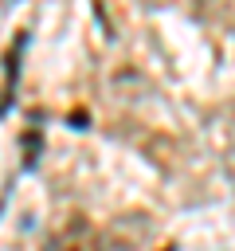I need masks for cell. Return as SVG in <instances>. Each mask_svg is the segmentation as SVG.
Here are the masks:
<instances>
[{"mask_svg":"<svg viewBox=\"0 0 235 251\" xmlns=\"http://www.w3.org/2000/svg\"><path fill=\"white\" fill-rule=\"evenodd\" d=\"M47 251H102V243H98V235H94V227L86 220H74L67 231H59L47 243Z\"/></svg>","mask_w":235,"mask_h":251,"instance_id":"cell-1","label":"cell"}]
</instances>
